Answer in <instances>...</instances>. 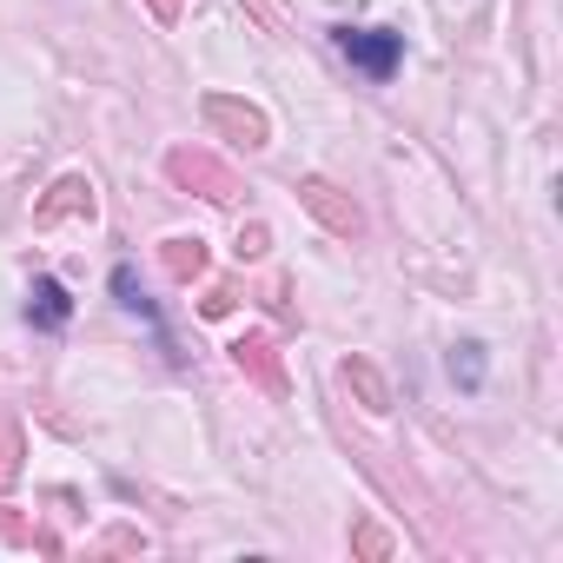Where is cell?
I'll return each instance as SVG.
<instances>
[{"label":"cell","instance_id":"cell-2","mask_svg":"<svg viewBox=\"0 0 563 563\" xmlns=\"http://www.w3.org/2000/svg\"><path fill=\"white\" fill-rule=\"evenodd\" d=\"M339 54H345L358 74L391 80L398 60H405V34H391V27H339Z\"/></svg>","mask_w":563,"mask_h":563},{"label":"cell","instance_id":"cell-15","mask_svg":"<svg viewBox=\"0 0 563 563\" xmlns=\"http://www.w3.org/2000/svg\"><path fill=\"white\" fill-rule=\"evenodd\" d=\"M358 550H365V556H385L391 543H385V530H372V523H365V530H358Z\"/></svg>","mask_w":563,"mask_h":563},{"label":"cell","instance_id":"cell-8","mask_svg":"<svg viewBox=\"0 0 563 563\" xmlns=\"http://www.w3.org/2000/svg\"><path fill=\"white\" fill-rule=\"evenodd\" d=\"M345 385L365 398V411H391V385H385V372L372 358H345Z\"/></svg>","mask_w":563,"mask_h":563},{"label":"cell","instance_id":"cell-1","mask_svg":"<svg viewBox=\"0 0 563 563\" xmlns=\"http://www.w3.org/2000/svg\"><path fill=\"white\" fill-rule=\"evenodd\" d=\"M166 179H173V186H192V192L212 199V206H239V179H232V166L212 159L206 146H173V153H166Z\"/></svg>","mask_w":563,"mask_h":563},{"label":"cell","instance_id":"cell-9","mask_svg":"<svg viewBox=\"0 0 563 563\" xmlns=\"http://www.w3.org/2000/svg\"><path fill=\"white\" fill-rule=\"evenodd\" d=\"M159 265L179 278V286H192V278L206 272V239H166L159 245Z\"/></svg>","mask_w":563,"mask_h":563},{"label":"cell","instance_id":"cell-4","mask_svg":"<svg viewBox=\"0 0 563 563\" xmlns=\"http://www.w3.org/2000/svg\"><path fill=\"white\" fill-rule=\"evenodd\" d=\"M206 120L225 133V140H245V146H265V113L258 107H245V100H232V93H206Z\"/></svg>","mask_w":563,"mask_h":563},{"label":"cell","instance_id":"cell-10","mask_svg":"<svg viewBox=\"0 0 563 563\" xmlns=\"http://www.w3.org/2000/svg\"><path fill=\"white\" fill-rule=\"evenodd\" d=\"M113 299H120L126 312H140V319H153V299L140 292V272H133V265H113Z\"/></svg>","mask_w":563,"mask_h":563},{"label":"cell","instance_id":"cell-5","mask_svg":"<svg viewBox=\"0 0 563 563\" xmlns=\"http://www.w3.org/2000/svg\"><path fill=\"white\" fill-rule=\"evenodd\" d=\"M60 219H93V186H87L80 173L54 179V192L34 206V225H60Z\"/></svg>","mask_w":563,"mask_h":563},{"label":"cell","instance_id":"cell-11","mask_svg":"<svg viewBox=\"0 0 563 563\" xmlns=\"http://www.w3.org/2000/svg\"><path fill=\"white\" fill-rule=\"evenodd\" d=\"M14 477H21V424L0 418V490H8Z\"/></svg>","mask_w":563,"mask_h":563},{"label":"cell","instance_id":"cell-12","mask_svg":"<svg viewBox=\"0 0 563 563\" xmlns=\"http://www.w3.org/2000/svg\"><path fill=\"white\" fill-rule=\"evenodd\" d=\"M451 378H457L464 391H477V385H484V345H457V352H451Z\"/></svg>","mask_w":563,"mask_h":563},{"label":"cell","instance_id":"cell-14","mask_svg":"<svg viewBox=\"0 0 563 563\" xmlns=\"http://www.w3.org/2000/svg\"><path fill=\"white\" fill-rule=\"evenodd\" d=\"M265 245H272V232H265V225H245V232H239V258H258Z\"/></svg>","mask_w":563,"mask_h":563},{"label":"cell","instance_id":"cell-6","mask_svg":"<svg viewBox=\"0 0 563 563\" xmlns=\"http://www.w3.org/2000/svg\"><path fill=\"white\" fill-rule=\"evenodd\" d=\"M232 365H239V372H252V378H258L272 398L286 391V372H278V352H272V339H265V332H245V339H232Z\"/></svg>","mask_w":563,"mask_h":563},{"label":"cell","instance_id":"cell-13","mask_svg":"<svg viewBox=\"0 0 563 563\" xmlns=\"http://www.w3.org/2000/svg\"><path fill=\"white\" fill-rule=\"evenodd\" d=\"M232 306H239V292H232V286H212V292L199 299V312H206V319H225Z\"/></svg>","mask_w":563,"mask_h":563},{"label":"cell","instance_id":"cell-3","mask_svg":"<svg viewBox=\"0 0 563 563\" xmlns=\"http://www.w3.org/2000/svg\"><path fill=\"white\" fill-rule=\"evenodd\" d=\"M299 199H306V212H312L325 232H339V239H358V232H365V212H358L332 179H299Z\"/></svg>","mask_w":563,"mask_h":563},{"label":"cell","instance_id":"cell-16","mask_svg":"<svg viewBox=\"0 0 563 563\" xmlns=\"http://www.w3.org/2000/svg\"><path fill=\"white\" fill-rule=\"evenodd\" d=\"M153 14H159V21L173 27V21H179V0H153Z\"/></svg>","mask_w":563,"mask_h":563},{"label":"cell","instance_id":"cell-7","mask_svg":"<svg viewBox=\"0 0 563 563\" xmlns=\"http://www.w3.org/2000/svg\"><path fill=\"white\" fill-rule=\"evenodd\" d=\"M27 319L41 325V332H60L67 319H74V299H67V286H60V278H34V286H27Z\"/></svg>","mask_w":563,"mask_h":563}]
</instances>
